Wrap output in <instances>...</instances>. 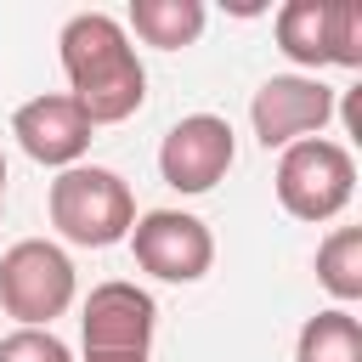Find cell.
Listing matches in <instances>:
<instances>
[{
	"instance_id": "1",
	"label": "cell",
	"mask_w": 362,
	"mask_h": 362,
	"mask_svg": "<svg viewBox=\"0 0 362 362\" xmlns=\"http://www.w3.org/2000/svg\"><path fill=\"white\" fill-rule=\"evenodd\" d=\"M57 45H62L68 96L79 102V113L90 124H124L147 102V68H141V57H136L119 17L79 11V17L62 23Z\"/></svg>"
},
{
	"instance_id": "2",
	"label": "cell",
	"mask_w": 362,
	"mask_h": 362,
	"mask_svg": "<svg viewBox=\"0 0 362 362\" xmlns=\"http://www.w3.org/2000/svg\"><path fill=\"white\" fill-rule=\"evenodd\" d=\"M45 215L51 226L79 243V249H107V243H124L130 226H136V192L119 170H102V164H68L57 170L51 192H45Z\"/></svg>"
},
{
	"instance_id": "3",
	"label": "cell",
	"mask_w": 362,
	"mask_h": 362,
	"mask_svg": "<svg viewBox=\"0 0 362 362\" xmlns=\"http://www.w3.org/2000/svg\"><path fill=\"white\" fill-rule=\"evenodd\" d=\"M272 187H277V204L294 221L317 226V221H334L351 204V192H356V158H351V147H339L328 136H305V141L283 147Z\"/></svg>"
},
{
	"instance_id": "4",
	"label": "cell",
	"mask_w": 362,
	"mask_h": 362,
	"mask_svg": "<svg viewBox=\"0 0 362 362\" xmlns=\"http://www.w3.org/2000/svg\"><path fill=\"white\" fill-rule=\"evenodd\" d=\"M74 260L45 238H23L0 255V305L23 328H51L74 305Z\"/></svg>"
},
{
	"instance_id": "5",
	"label": "cell",
	"mask_w": 362,
	"mask_h": 362,
	"mask_svg": "<svg viewBox=\"0 0 362 362\" xmlns=\"http://www.w3.org/2000/svg\"><path fill=\"white\" fill-rule=\"evenodd\" d=\"M334 107H339V90L322 85L317 74H272L249 102V124H255L260 147L272 153V147H294L305 136H322Z\"/></svg>"
},
{
	"instance_id": "6",
	"label": "cell",
	"mask_w": 362,
	"mask_h": 362,
	"mask_svg": "<svg viewBox=\"0 0 362 362\" xmlns=\"http://www.w3.org/2000/svg\"><path fill=\"white\" fill-rule=\"evenodd\" d=\"M130 255L158 283H198L215 266V238L187 209H147L130 226Z\"/></svg>"
},
{
	"instance_id": "7",
	"label": "cell",
	"mask_w": 362,
	"mask_h": 362,
	"mask_svg": "<svg viewBox=\"0 0 362 362\" xmlns=\"http://www.w3.org/2000/svg\"><path fill=\"white\" fill-rule=\"evenodd\" d=\"M232 158H238V141L221 113H187L158 141V175L175 192H209L215 181H226Z\"/></svg>"
},
{
	"instance_id": "8",
	"label": "cell",
	"mask_w": 362,
	"mask_h": 362,
	"mask_svg": "<svg viewBox=\"0 0 362 362\" xmlns=\"http://www.w3.org/2000/svg\"><path fill=\"white\" fill-rule=\"evenodd\" d=\"M153 328H158V305L136 283H96L79 311L85 356H147Z\"/></svg>"
},
{
	"instance_id": "9",
	"label": "cell",
	"mask_w": 362,
	"mask_h": 362,
	"mask_svg": "<svg viewBox=\"0 0 362 362\" xmlns=\"http://www.w3.org/2000/svg\"><path fill=\"white\" fill-rule=\"evenodd\" d=\"M11 136H17V147H23L34 164L68 170V164H79V158H85V147H90V136H96V124L79 113V102H74V96L51 90V96H28V102L11 113Z\"/></svg>"
},
{
	"instance_id": "10",
	"label": "cell",
	"mask_w": 362,
	"mask_h": 362,
	"mask_svg": "<svg viewBox=\"0 0 362 362\" xmlns=\"http://www.w3.org/2000/svg\"><path fill=\"white\" fill-rule=\"evenodd\" d=\"M277 51L300 68H328L334 62V0H288L277 6Z\"/></svg>"
},
{
	"instance_id": "11",
	"label": "cell",
	"mask_w": 362,
	"mask_h": 362,
	"mask_svg": "<svg viewBox=\"0 0 362 362\" xmlns=\"http://www.w3.org/2000/svg\"><path fill=\"white\" fill-rule=\"evenodd\" d=\"M130 28H136L141 45L181 51L204 34V0H130Z\"/></svg>"
},
{
	"instance_id": "12",
	"label": "cell",
	"mask_w": 362,
	"mask_h": 362,
	"mask_svg": "<svg viewBox=\"0 0 362 362\" xmlns=\"http://www.w3.org/2000/svg\"><path fill=\"white\" fill-rule=\"evenodd\" d=\"M294 362H362V322L345 305L305 317V328L294 339Z\"/></svg>"
},
{
	"instance_id": "13",
	"label": "cell",
	"mask_w": 362,
	"mask_h": 362,
	"mask_svg": "<svg viewBox=\"0 0 362 362\" xmlns=\"http://www.w3.org/2000/svg\"><path fill=\"white\" fill-rule=\"evenodd\" d=\"M317 283L351 305L362 300V226H334L322 243H317Z\"/></svg>"
},
{
	"instance_id": "14",
	"label": "cell",
	"mask_w": 362,
	"mask_h": 362,
	"mask_svg": "<svg viewBox=\"0 0 362 362\" xmlns=\"http://www.w3.org/2000/svg\"><path fill=\"white\" fill-rule=\"evenodd\" d=\"M0 362H74V351L51 328H11L0 339Z\"/></svg>"
},
{
	"instance_id": "15",
	"label": "cell",
	"mask_w": 362,
	"mask_h": 362,
	"mask_svg": "<svg viewBox=\"0 0 362 362\" xmlns=\"http://www.w3.org/2000/svg\"><path fill=\"white\" fill-rule=\"evenodd\" d=\"M334 68H362V6L334 0Z\"/></svg>"
},
{
	"instance_id": "16",
	"label": "cell",
	"mask_w": 362,
	"mask_h": 362,
	"mask_svg": "<svg viewBox=\"0 0 362 362\" xmlns=\"http://www.w3.org/2000/svg\"><path fill=\"white\" fill-rule=\"evenodd\" d=\"M85 362H147V356H85Z\"/></svg>"
},
{
	"instance_id": "17",
	"label": "cell",
	"mask_w": 362,
	"mask_h": 362,
	"mask_svg": "<svg viewBox=\"0 0 362 362\" xmlns=\"http://www.w3.org/2000/svg\"><path fill=\"white\" fill-rule=\"evenodd\" d=\"M0 209H6V153H0Z\"/></svg>"
}]
</instances>
